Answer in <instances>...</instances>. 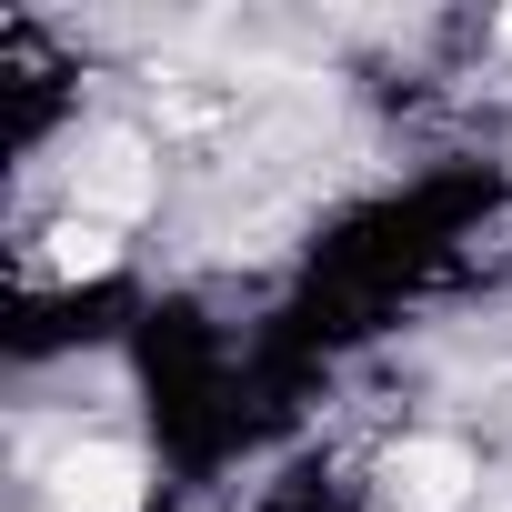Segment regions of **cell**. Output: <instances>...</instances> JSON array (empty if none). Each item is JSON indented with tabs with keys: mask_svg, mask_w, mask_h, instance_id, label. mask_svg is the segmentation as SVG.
Returning a JSON list of instances; mask_svg holds the SVG:
<instances>
[{
	"mask_svg": "<svg viewBox=\"0 0 512 512\" xmlns=\"http://www.w3.org/2000/svg\"><path fill=\"white\" fill-rule=\"evenodd\" d=\"M51 272H111V231L101 221H61L51 231Z\"/></svg>",
	"mask_w": 512,
	"mask_h": 512,
	"instance_id": "4",
	"label": "cell"
},
{
	"mask_svg": "<svg viewBox=\"0 0 512 512\" xmlns=\"http://www.w3.org/2000/svg\"><path fill=\"white\" fill-rule=\"evenodd\" d=\"M81 191H91L101 211H141V201H151V171H141V141H101V151L81 161Z\"/></svg>",
	"mask_w": 512,
	"mask_h": 512,
	"instance_id": "3",
	"label": "cell"
},
{
	"mask_svg": "<svg viewBox=\"0 0 512 512\" xmlns=\"http://www.w3.org/2000/svg\"><path fill=\"white\" fill-rule=\"evenodd\" d=\"M51 492H61V512H141V462L131 452H71L51 472Z\"/></svg>",
	"mask_w": 512,
	"mask_h": 512,
	"instance_id": "2",
	"label": "cell"
},
{
	"mask_svg": "<svg viewBox=\"0 0 512 512\" xmlns=\"http://www.w3.org/2000/svg\"><path fill=\"white\" fill-rule=\"evenodd\" d=\"M462 482H472L462 442H402V452L382 462V512H452Z\"/></svg>",
	"mask_w": 512,
	"mask_h": 512,
	"instance_id": "1",
	"label": "cell"
},
{
	"mask_svg": "<svg viewBox=\"0 0 512 512\" xmlns=\"http://www.w3.org/2000/svg\"><path fill=\"white\" fill-rule=\"evenodd\" d=\"M502 51H512V21H502Z\"/></svg>",
	"mask_w": 512,
	"mask_h": 512,
	"instance_id": "5",
	"label": "cell"
}]
</instances>
